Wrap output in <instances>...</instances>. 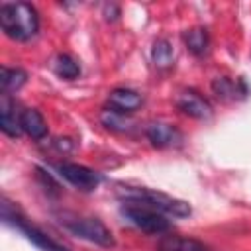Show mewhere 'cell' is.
<instances>
[{
    "label": "cell",
    "instance_id": "1",
    "mask_svg": "<svg viewBox=\"0 0 251 251\" xmlns=\"http://www.w3.org/2000/svg\"><path fill=\"white\" fill-rule=\"evenodd\" d=\"M0 25L8 37L27 41L39 29V16L27 2H4L0 6Z\"/></svg>",
    "mask_w": 251,
    "mask_h": 251
},
{
    "label": "cell",
    "instance_id": "2",
    "mask_svg": "<svg viewBox=\"0 0 251 251\" xmlns=\"http://www.w3.org/2000/svg\"><path fill=\"white\" fill-rule=\"evenodd\" d=\"M118 194L124 202H139V204H145V206H149V208H153L161 214H169V216H175V218L190 216L188 202L173 198L165 192H157V190H151V188H137V186H122L118 190Z\"/></svg>",
    "mask_w": 251,
    "mask_h": 251
},
{
    "label": "cell",
    "instance_id": "3",
    "mask_svg": "<svg viewBox=\"0 0 251 251\" xmlns=\"http://www.w3.org/2000/svg\"><path fill=\"white\" fill-rule=\"evenodd\" d=\"M122 216L133 224L137 229L145 231V233H165L169 231L171 224L169 220L165 218V214L145 206V204H139V202H124L122 204Z\"/></svg>",
    "mask_w": 251,
    "mask_h": 251
},
{
    "label": "cell",
    "instance_id": "4",
    "mask_svg": "<svg viewBox=\"0 0 251 251\" xmlns=\"http://www.w3.org/2000/svg\"><path fill=\"white\" fill-rule=\"evenodd\" d=\"M61 224L65 229H69L73 235L86 239L90 243H96L100 247H112L114 235L112 231L98 220V218H80V216H63Z\"/></svg>",
    "mask_w": 251,
    "mask_h": 251
},
{
    "label": "cell",
    "instance_id": "5",
    "mask_svg": "<svg viewBox=\"0 0 251 251\" xmlns=\"http://www.w3.org/2000/svg\"><path fill=\"white\" fill-rule=\"evenodd\" d=\"M2 220H4V224L12 226V227L18 229L20 233H24L25 239H29L33 245H37V247L43 249V251H67L63 245H59L57 241H53L47 233H43L39 227H35L33 224L25 222V218H22L6 200H4V204H2Z\"/></svg>",
    "mask_w": 251,
    "mask_h": 251
},
{
    "label": "cell",
    "instance_id": "6",
    "mask_svg": "<svg viewBox=\"0 0 251 251\" xmlns=\"http://www.w3.org/2000/svg\"><path fill=\"white\" fill-rule=\"evenodd\" d=\"M57 171L67 182H71L75 188L84 190V192L94 190L102 180L96 171H92L84 165H78V163H59Z\"/></svg>",
    "mask_w": 251,
    "mask_h": 251
},
{
    "label": "cell",
    "instance_id": "7",
    "mask_svg": "<svg viewBox=\"0 0 251 251\" xmlns=\"http://www.w3.org/2000/svg\"><path fill=\"white\" fill-rule=\"evenodd\" d=\"M145 135L151 141V145H155V147H175V145L182 143V133L175 126L165 124V122L149 124L145 129Z\"/></svg>",
    "mask_w": 251,
    "mask_h": 251
},
{
    "label": "cell",
    "instance_id": "8",
    "mask_svg": "<svg viewBox=\"0 0 251 251\" xmlns=\"http://www.w3.org/2000/svg\"><path fill=\"white\" fill-rule=\"evenodd\" d=\"M176 108L196 120H208L212 116V106L208 104V100H204L200 94L192 92V90H184L178 94L176 98Z\"/></svg>",
    "mask_w": 251,
    "mask_h": 251
},
{
    "label": "cell",
    "instance_id": "9",
    "mask_svg": "<svg viewBox=\"0 0 251 251\" xmlns=\"http://www.w3.org/2000/svg\"><path fill=\"white\" fill-rule=\"evenodd\" d=\"M108 102H110V108L112 112H118V114H127V112H133L141 106L143 98L139 92L135 90H129V88H114L108 96Z\"/></svg>",
    "mask_w": 251,
    "mask_h": 251
},
{
    "label": "cell",
    "instance_id": "10",
    "mask_svg": "<svg viewBox=\"0 0 251 251\" xmlns=\"http://www.w3.org/2000/svg\"><path fill=\"white\" fill-rule=\"evenodd\" d=\"M20 116H22V112L20 114L16 112V106L10 98V94H2V100H0V127L6 135L18 137L22 133Z\"/></svg>",
    "mask_w": 251,
    "mask_h": 251
},
{
    "label": "cell",
    "instance_id": "11",
    "mask_svg": "<svg viewBox=\"0 0 251 251\" xmlns=\"http://www.w3.org/2000/svg\"><path fill=\"white\" fill-rule=\"evenodd\" d=\"M157 251H210V247L194 237L186 235H165L159 241Z\"/></svg>",
    "mask_w": 251,
    "mask_h": 251
},
{
    "label": "cell",
    "instance_id": "12",
    "mask_svg": "<svg viewBox=\"0 0 251 251\" xmlns=\"http://www.w3.org/2000/svg\"><path fill=\"white\" fill-rule=\"evenodd\" d=\"M20 126H22V131L27 133L33 139H41L47 133V124H45L43 116L37 110H33V108H27V110L22 112Z\"/></svg>",
    "mask_w": 251,
    "mask_h": 251
},
{
    "label": "cell",
    "instance_id": "13",
    "mask_svg": "<svg viewBox=\"0 0 251 251\" xmlns=\"http://www.w3.org/2000/svg\"><path fill=\"white\" fill-rule=\"evenodd\" d=\"M25 78H27L25 71L2 67V71H0V88H2V94H10V92L18 90L25 82Z\"/></svg>",
    "mask_w": 251,
    "mask_h": 251
},
{
    "label": "cell",
    "instance_id": "14",
    "mask_svg": "<svg viewBox=\"0 0 251 251\" xmlns=\"http://www.w3.org/2000/svg\"><path fill=\"white\" fill-rule=\"evenodd\" d=\"M53 69L57 73V76L65 78V80H73L80 75V65L67 53H61L55 57V63H53Z\"/></svg>",
    "mask_w": 251,
    "mask_h": 251
},
{
    "label": "cell",
    "instance_id": "15",
    "mask_svg": "<svg viewBox=\"0 0 251 251\" xmlns=\"http://www.w3.org/2000/svg\"><path fill=\"white\" fill-rule=\"evenodd\" d=\"M184 43H186V47H188L190 53L204 55L208 51V33H206V29L196 27V29L186 31L184 33Z\"/></svg>",
    "mask_w": 251,
    "mask_h": 251
},
{
    "label": "cell",
    "instance_id": "16",
    "mask_svg": "<svg viewBox=\"0 0 251 251\" xmlns=\"http://www.w3.org/2000/svg\"><path fill=\"white\" fill-rule=\"evenodd\" d=\"M153 63L157 65V67H161V69H165V67H169L171 63H173V47H171V43L167 41V39H159V41H155V45H153Z\"/></svg>",
    "mask_w": 251,
    "mask_h": 251
},
{
    "label": "cell",
    "instance_id": "17",
    "mask_svg": "<svg viewBox=\"0 0 251 251\" xmlns=\"http://www.w3.org/2000/svg\"><path fill=\"white\" fill-rule=\"evenodd\" d=\"M212 90L218 94V98H224V100H233L239 94L237 82H233L229 78H216L212 82Z\"/></svg>",
    "mask_w": 251,
    "mask_h": 251
}]
</instances>
